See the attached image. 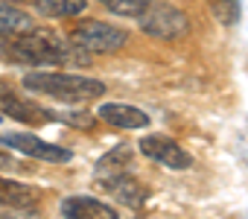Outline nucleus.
<instances>
[{"mask_svg": "<svg viewBox=\"0 0 248 219\" xmlns=\"http://www.w3.org/2000/svg\"><path fill=\"white\" fill-rule=\"evenodd\" d=\"M3 56L12 64L27 67H47V64H91V53H85L73 38L47 32V30H27L15 38H6Z\"/></svg>", "mask_w": 248, "mask_h": 219, "instance_id": "nucleus-1", "label": "nucleus"}, {"mask_svg": "<svg viewBox=\"0 0 248 219\" xmlns=\"http://www.w3.org/2000/svg\"><path fill=\"white\" fill-rule=\"evenodd\" d=\"M213 12L222 24H236L239 21V0H213Z\"/></svg>", "mask_w": 248, "mask_h": 219, "instance_id": "nucleus-16", "label": "nucleus"}, {"mask_svg": "<svg viewBox=\"0 0 248 219\" xmlns=\"http://www.w3.org/2000/svg\"><path fill=\"white\" fill-rule=\"evenodd\" d=\"M0 170H18V161L3 149H0Z\"/></svg>", "mask_w": 248, "mask_h": 219, "instance_id": "nucleus-18", "label": "nucleus"}, {"mask_svg": "<svg viewBox=\"0 0 248 219\" xmlns=\"http://www.w3.org/2000/svg\"><path fill=\"white\" fill-rule=\"evenodd\" d=\"M64 219H120V213L93 196H67L62 202Z\"/></svg>", "mask_w": 248, "mask_h": 219, "instance_id": "nucleus-9", "label": "nucleus"}, {"mask_svg": "<svg viewBox=\"0 0 248 219\" xmlns=\"http://www.w3.org/2000/svg\"><path fill=\"white\" fill-rule=\"evenodd\" d=\"M140 152L149 161L164 164L170 170H187V167H193V155L184 146H178L172 138H164V135H146L140 141Z\"/></svg>", "mask_w": 248, "mask_h": 219, "instance_id": "nucleus-6", "label": "nucleus"}, {"mask_svg": "<svg viewBox=\"0 0 248 219\" xmlns=\"http://www.w3.org/2000/svg\"><path fill=\"white\" fill-rule=\"evenodd\" d=\"M140 30L158 41H178L190 32V21L181 9H175L172 3H149L140 15Z\"/></svg>", "mask_w": 248, "mask_h": 219, "instance_id": "nucleus-4", "label": "nucleus"}, {"mask_svg": "<svg viewBox=\"0 0 248 219\" xmlns=\"http://www.w3.org/2000/svg\"><path fill=\"white\" fill-rule=\"evenodd\" d=\"M41 202V190L15 178L0 175V204L3 207H35Z\"/></svg>", "mask_w": 248, "mask_h": 219, "instance_id": "nucleus-10", "label": "nucleus"}, {"mask_svg": "<svg viewBox=\"0 0 248 219\" xmlns=\"http://www.w3.org/2000/svg\"><path fill=\"white\" fill-rule=\"evenodd\" d=\"M70 38H73L85 53H117V50L126 47L129 32L123 30V27L108 24V21L85 18V21H79V24L70 30Z\"/></svg>", "mask_w": 248, "mask_h": 219, "instance_id": "nucleus-3", "label": "nucleus"}, {"mask_svg": "<svg viewBox=\"0 0 248 219\" xmlns=\"http://www.w3.org/2000/svg\"><path fill=\"white\" fill-rule=\"evenodd\" d=\"M27 30H32V18L24 9H15L0 0V38H15Z\"/></svg>", "mask_w": 248, "mask_h": 219, "instance_id": "nucleus-12", "label": "nucleus"}, {"mask_svg": "<svg viewBox=\"0 0 248 219\" xmlns=\"http://www.w3.org/2000/svg\"><path fill=\"white\" fill-rule=\"evenodd\" d=\"M24 88L62 102H93L105 94V85L99 79L79 76V73H59V70H32L24 76Z\"/></svg>", "mask_w": 248, "mask_h": 219, "instance_id": "nucleus-2", "label": "nucleus"}, {"mask_svg": "<svg viewBox=\"0 0 248 219\" xmlns=\"http://www.w3.org/2000/svg\"><path fill=\"white\" fill-rule=\"evenodd\" d=\"M102 184L108 187V193H111L117 202L129 204V207H140L143 199H146V187L138 184V178H132L129 172H120V175H114V178H105Z\"/></svg>", "mask_w": 248, "mask_h": 219, "instance_id": "nucleus-11", "label": "nucleus"}, {"mask_svg": "<svg viewBox=\"0 0 248 219\" xmlns=\"http://www.w3.org/2000/svg\"><path fill=\"white\" fill-rule=\"evenodd\" d=\"M38 9L50 18H73L88 9V0H38Z\"/></svg>", "mask_w": 248, "mask_h": 219, "instance_id": "nucleus-14", "label": "nucleus"}, {"mask_svg": "<svg viewBox=\"0 0 248 219\" xmlns=\"http://www.w3.org/2000/svg\"><path fill=\"white\" fill-rule=\"evenodd\" d=\"M99 3L108 9V12H114V15H123V18H138L152 0H99Z\"/></svg>", "mask_w": 248, "mask_h": 219, "instance_id": "nucleus-15", "label": "nucleus"}, {"mask_svg": "<svg viewBox=\"0 0 248 219\" xmlns=\"http://www.w3.org/2000/svg\"><path fill=\"white\" fill-rule=\"evenodd\" d=\"M0 111L9 114V117H15V120H21V123H27V126H38V123L53 120L50 111H44L38 102L21 96V94L12 91L9 85H0Z\"/></svg>", "mask_w": 248, "mask_h": 219, "instance_id": "nucleus-7", "label": "nucleus"}, {"mask_svg": "<svg viewBox=\"0 0 248 219\" xmlns=\"http://www.w3.org/2000/svg\"><path fill=\"white\" fill-rule=\"evenodd\" d=\"M0 143L12 146L15 152H21L27 158L44 161V164H70V158H73L70 149L56 146V143H47V141H41L32 132H0Z\"/></svg>", "mask_w": 248, "mask_h": 219, "instance_id": "nucleus-5", "label": "nucleus"}, {"mask_svg": "<svg viewBox=\"0 0 248 219\" xmlns=\"http://www.w3.org/2000/svg\"><path fill=\"white\" fill-rule=\"evenodd\" d=\"M3 3H15V0H3Z\"/></svg>", "mask_w": 248, "mask_h": 219, "instance_id": "nucleus-19", "label": "nucleus"}, {"mask_svg": "<svg viewBox=\"0 0 248 219\" xmlns=\"http://www.w3.org/2000/svg\"><path fill=\"white\" fill-rule=\"evenodd\" d=\"M96 114L102 123H108L114 129H146L149 126V114L129 102H102L96 108Z\"/></svg>", "mask_w": 248, "mask_h": 219, "instance_id": "nucleus-8", "label": "nucleus"}, {"mask_svg": "<svg viewBox=\"0 0 248 219\" xmlns=\"http://www.w3.org/2000/svg\"><path fill=\"white\" fill-rule=\"evenodd\" d=\"M3 219H41V213L35 207H9Z\"/></svg>", "mask_w": 248, "mask_h": 219, "instance_id": "nucleus-17", "label": "nucleus"}, {"mask_svg": "<svg viewBox=\"0 0 248 219\" xmlns=\"http://www.w3.org/2000/svg\"><path fill=\"white\" fill-rule=\"evenodd\" d=\"M129 164H132V149L129 146H117L108 155H102V161L96 164V175H99V181L114 178L120 172H129Z\"/></svg>", "mask_w": 248, "mask_h": 219, "instance_id": "nucleus-13", "label": "nucleus"}]
</instances>
